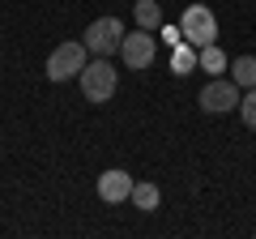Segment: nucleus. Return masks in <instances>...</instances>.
<instances>
[{
    "label": "nucleus",
    "mask_w": 256,
    "mask_h": 239,
    "mask_svg": "<svg viewBox=\"0 0 256 239\" xmlns=\"http://www.w3.org/2000/svg\"><path fill=\"white\" fill-rule=\"evenodd\" d=\"M230 82H235L239 90H252L256 86V56H239L235 64H230Z\"/></svg>",
    "instance_id": "obj_9"
},
{
    "label": "nucleus",
    "mask_w": 256,
    "mask_h": 239,
    "mask_svg": "<svg viewBox=\"0 0 256 239\" xmlns=\"http://www.w3.org/2000/svg\"><path fill=\"white\" fill-rule=\"evenodd\" d=\"M132 184H137V180H132L128 171H120V166H111V171H102V175H98V196H102L107 205H120V201H128V192H132Z\"/></svg>",
    "instance_id": "obj_7"
},
{
    "label": "nucleus",
    "mask_w": 256,
    "mask_h": 239,
    "mask_svg": "<svg viewBox=\"0 0 256 239\" xmlns=\"http://www.w3.org/2000/svg\"><path fill=\"white\" fill-rule=\"evenodd\" d=\"M239 116H244V124H248V128H256V86L244 94V98H239Z\"/></svg>",
    "instance_id": "obj_13"
},
{
    "label": "nucleus",
    "mask_w": 256,
    "mask_h": 239,
    "mask_svg": "<svg viewBox=\"0 0 256 239\" xmlns=\"http://www.w3.org/2000/svg\"><path fill=\"white\" fill-rule=\"evenodd\" d=\"M196 68H201V73H222V68H226V52H222L218 43L201 47V52H196Z\"/></svg>",
    "instance_id": "obj_10"
},
{
    "label": "nucleus",
    "mask_w": 256,
    "mask_h": 239,
    "mask_svg": "<svg viewBox=\"0 0 256 239\" xmlns=\"http://www.w3.org/2000/svg\"><path fill=\"white\" fill-rule=\"evenodd\" d=\"M192 68H196V47H192V43H175L171 73H175V77H184V73H192Z\"/></svg>",
    "instance_id": "obj_12"
},
{
    "label": "nucleus",
    "mask_w": 256,
    "mask_h": 239,
    "mask_svg": "<svg viewBox=\"0 0 256 239\" xmlns=\"http://www.w3.org/2000/svg\"><path fill=\"white\" fill-rule=\"evenodd\" d=\"M180 34H184V43H192L196 52L210 47L214 38H218V18H214V9L210 4H188L184 18H180Z\"/></svg>",
    "instance_id": "obj_2"
},
{
    "label": "nucleus",
    "mask_w": 256,
    "mask_h": 239,
    "mask_svg": "<svg viewBox=\"0 0 256 239\" xmlns=\"http://www.w3.org/2000/svg\"><path fill=\"white\" fill-rule=\"evenodd\" d=\"M128 201L137 205L141 214H154V210H158V201H162V192H158V184H146V180H141V184H132Z\"/></svg>",
    "instance_id": "obj_8"
},
{
    "label": "nucleus",
    "mask_w": 256,
    "mask_h": 239,
    "mask_svg": "<svg viewBox=\"0 0 256 239\" xmlns=\"http://www.w3.org/2000/svg\"><path fill=\"white\" fill-rule=\"evenodd\" d=\"M162 38H166V43H184V34H180V26H162Z\"/></svg>",
    "instance_id": "obj_14"
},
{
    "label": "nucleus",
    "mask_w": 256,
    "mask_h": 239,
    "mask_svg": "<svg viewBox=\"0 0 256 239\" xmlns=\"http://www.w3.org/2000/svg\"><path fill=\"white\" fill-rule=\"evenodd\" d=\"M77 82H82L86 102H107L111 94H116L120 73L111 68V60H107V56H94V60H86V68L77 73Z\"/></svg>",
    "instance_id": "obj_1"
},
{
    "label": "nucleus",
    "mask_w": 256,
    "mask_h": 239,
    "mask_svg": "<svg viewBox=\"0 0 256 239\" xmlns=\"http://www.w3.org/2000/svg\"><path fill=\"white\" fill-rule=\"evenodd\" d=\"M120 56H124V64L128 68H150L154 64V56H158V38L154 30H132V34H124V43H120Z\"/></svg>",
    "instance_id": "obj_5"
},
{
    "label": "nucleus",
    "mask_w": 256,
    "mask_h": 239,
    "mask_svg": "<svg viewBox=\"0 0 256 239\" xmlns=\"http://www.w3.org/2000/svg\"><path fill=\"white\" fill-rule=\"evenodd\" d=\"M82 43H86V52H94V56H116L120 43H124V22L120 18H94L90 26H86Z\"/></svg>",
    "instance_id": "obj_3"
},
{
    "label": "nucleus",
    "mask_w": 256,
    "mask_h": 239,
    "mask_svg": "<svg viewBox=\"0 0 256 239\" xmlns=\"http://www.w3.org/2000/svg\"><path fill=\"white\" fill-rule=\"evenodd\" d=\"M86 43H60L52 56H47V82H68L86 68Z\"/></svg>",
    "instance_id": "obj_4"
},
{
    "label": "nucleus",
    "mask_w": 256,
    "mask_h": 239,
    "mask_svg": "<svg viewBox=\"0 0 256 239\" xmlns=\"http://www.w3.org/2000/svg\"><path fill=\"white\" fill-rule=\"evenodd\" d=\"M239 98H244V90H239L235 82H226V77H214V82H205V90H201V111L222 116V111H235Z\"/></svg>",
    "instance_id": "obj_6"
},
{
    "label": "nucleus",
    "mask_w": 256,
    "mask_h": 239,
    "mask_svg": "<svg viewBox=\"0 0 256 239\" xmlns=\"http://www.w3.org/2000/svg\"><path fill=\"white\" fill-rule=\"evenodd\" d=\"M141 30H158L162 26V9H158V0H137V9H132Z\"/></svg>",
    "instance_id": "obj_11"
}]
</instances>
